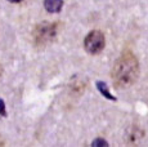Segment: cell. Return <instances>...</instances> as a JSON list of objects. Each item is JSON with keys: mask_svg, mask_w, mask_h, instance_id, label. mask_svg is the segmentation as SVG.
Masks as SVG:
<instances>
[{"mask_svg": "<svg viewBox=\"0 0 148 147\" xmlns=\"http://www.w3.org/2000/svg\"><path fill=\"white\" fill-rule=\"evenodd\" d=\"M97 87H98V90L101 92V94H102V95H104V97H106L107 100H110V101H116V97H115V95H112V94L110 93V90H108L107 85H106V83L98 81V83H97Z\"/></svg>", "mask_w": 148, "mask_h": 147, "instance_id": "5", "label": "cell"}, {"mask_svg": "<svg viewBox=\"0 0 148 147\" xmlns=\"http://www.w3.org/2000/svg\"><path fill=\"white\" fill-rule=\"evenodd\" d=\"M104 45H106L104 35L98 30L89 32L84 39V48L89 54H99L104 49Z\"/></svg>", "mask_w": 148, "mask_h": 147, "instance_id": "3", "label": "cell"}, {"mask_svg": "<svg viewBox=\"0 0 148 147\" xmlns=\"http://www.w3.org/2000/svg\"><path fill=\"white\" fill-rule=\"evenodd\" d=\"M1 74H3V67H1V65H0V76H1Z\"/></svg>", "mask_w": 148, "mask_h": 147, "instance_id": "8", "label": "cell"}, {"mask_svg": "<svg viewBox=\"0 0 148 147\" xmlns=\"http://www.w3.org/2000/svg\"><path fill=\"white\" fill-rule=\"evenodd\" d=\"M58 32V23L57 22H41L35 27L32 32V38L35 45L38 47H45L50 44L56 39Z\"/></svg>", "mask_w": 148, "mask_h": 147, "instance_id": "2", "label": "cell"}, {"mask_svg": "<svg viewBox=\"0 0 148 147\" xmlns=\"http://www.w3.org/2000/svg\"><path fill=\"white\" fill-rule=\"evenodd\" d=\"M0 115L1 116H7V111H5V104H4V101L0 98Z\"/></svg>", "mask_w": 148, "mask_h": 147, "instance_id": "6", "label": "cell"}, {"mask_svg": "<svg viewBox=\"0 0 148 147\" xmlns=\"http://www.w3.org/2000/svg\"><path fill=\"white\" fill-rule=\"evenodd\" d=\"M44 7L49 13H59L63 7V1L62 0H45Z\"/></svg>", "mask_w": 148, "mask_h": 147, "instance_id": "4", "label": "cell"}, {"mask_svg": "<svg viewBox=\"0 0 148 147\" xmlns=\"http://www.w3.org/2000/svg\"><path fill=\"white\" fill-rule=\"evenodd\" d=\"M3 145H4V142H3V139L0 138V146H3Z\"/></svg>", "mask_w": 148, "mask_h": 147, "instance_id": "9", "label": "cell"}, {"mask_svg": "<svg viewBox=\"0 0 148 147\" xmlns=\"http://www.w3.org/2000/svg\"><path fill=\"white\" fill-rule=\"evenodd\" d=\"M113 85L117 89H127L134 85L139 76V62L130 50L124 52L112 67Z\"/></svg>", "mask_w": 148, "mask_h": 147, "instance_id": "1", "label": "cell"}, {"mask_svg": "<svg viewBox=\"0 0 148 147\" xmlns=\"http://www.w3.org/2000/svg\"><path fill=\"white\" fill-rule=\"evenodd\" d=\"M8 1H10V3H14V4H17V3H21L22 0H8Z\"/></svg>", "mask_w": 148, "mask_h": 147, "instance_id": "7", "label": "cell"}]
</instances>
